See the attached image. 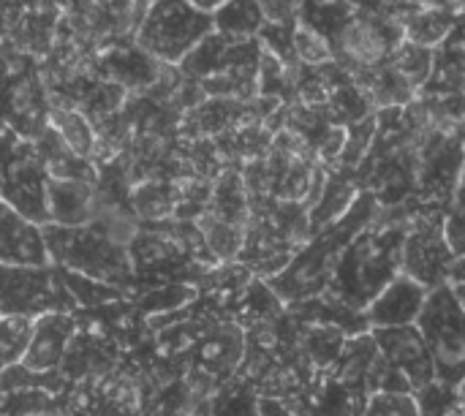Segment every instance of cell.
<instances>
[{
    "label": "cell",
    "instance_id": "cell-1",
    "mask_svg": "<svg viewBox=\"0 0 465 416\" xmlns=\"http://www.w3.org/2000/svg\"><path fill=\"white\" fill-rule=\"evenodd\" d=\"M403 243L406 223L362 229L335 262L330 286L322 297H330V302L343 311L362 316L384 286L403 272Z\"/></svg>",
    "mask_w": 465,
    "mask_h": 416
},
{
    "label": "cell",
    "instance_id": "cell-2",
    "mask_svg": "<svg viewBox=\"0 0 465 416\" xmlns=\"http://www.w3.org/2000/svg\"><path fill=\"white\" fill-rule=\"evenodd\" d=\"M373 210H376V202L368 193L357 196V202L343 218L330 223L319 237H313L311 245L300 251V256H292V262L275 278H270V289L275 292V297L286 302H305V300L322 297L330 286L335 262L341 259L346 245L362 229L371 226L376 215Z\"/></svg>",
    "mask_w": 465,
    "mask_h": 416
},
{
    "label": "cell",
    "instance_id": "cell-3",
    "mask_svg": "<svg viewBox=\"0 0 465 416\" xmlns=\"http://www.w3.org/2000/svg\"><path fill=\"white\" fill-rule=\"evenodd\" d=\"M335 52V65L351 79L384 68L403 41V27L392 16L354 11L349 0L341 3L335 19L322 30Z\"/></svg>",
    "mask_w": 465,
    "mask_h": 416
},
{
    "label": "cell",
    "instance_id": "cell-4",
    "mask_svg": "<svg viewBox=\"0 0 465 416\" xmlns=\"http://www.w3.org/2000/svg\"><path fill=\"white\" fill-rule=\"evenodd\" d=\"M44 240L49 248V262L93 278L98 283L114 286L131 275V262L125 248L95 226H44Z\"/></svg>",
    "mask_w": 465,
    "mask_h": 416
},
{
    "label": "cell",
    "instance_id": "cell-5",
    "mask_svg": "<svg viewBox=\"0 0 465 416\" xmlns=\"http://www.w3.org/2000/svg\"><path fill=\"white\" fill-rule=\"evenodd\" d=\"M210 33H215L213 16L188 0H150L136 30V44L150 57L174 65L183 63Z\"/></svg>",
    "mask_w": 465,
    "mask_h": 416
},
{
    "label": "cell",
    "instance_id": "cell-6",
    "mask_svg": "<svg viewBox=\"0 0 465 416\" xmlns=\"http://www.w3.org/2000/svg\"><path fill=\"white\" fill-rule=\"evenodd\" d=\"M417 327L428 343L436 379L460 387L465 381V311L455 297L452 283L430 292Z\"/></svg>",
    "mask_w": 465,
    "mask_h": 416
},
{
    "label": "cell",
    "instance_id": "cell-7",
    "mask_svg": "<svg viewBox=\"0 0 465 416\" xmlns=\"http://www.w3.org/2000/svg\"><path fill=\"white\" fill-rule=\"evenodd\" d=\"M74 297L65 272L57 264L3 267L0 264V316L41 319L49 313H71Z\"/></svg>",
    "mask_w": 465,
    "mask_h": 416
},
{
    "label": "cell",
    "instance_id": "cell-8",
    "mask_svg": "<svg viewBox=\"0 0 465 416\" xmlns=\"http://www.w3.org/2000/svg\"><path fill=\"white\" fill-rule=\"evenodd\" d=\"M447 213H414L411 223H406L403 243V275L420 281L430 292L450 283V272L455 264V253L444 237Z\"/></svg>",
    "mask_w": 465,
    "mask_h": 416
},
{
    "label": "cell",
    "instance_id": "cell-9",
    "mask_svg": "<svg viewBox=\"0 0 465 416\" xmlns=\"http://www.w3.org/2000/svg\"><path fill=\"white\" fill-rule=\"evenodd\" d=\"M371 338L381 354V360L395 368L414 392L436 381V368L428 352V343L417 324L411 327H392V330H371Z\"/></svg>",
    "mask_w": 465,
    "mask_h": 416
},
{
    "label": "cell",
    "instance_id": "cell-10",
    "mask_svg": "<svg viewBox=\"0 0 465 416\" xmlns=\"http://www.w3.org/2000/svg\"><path fill=\"white\" fill-rule=\"evenodd\" d=\"M0 264L3 267H41L49 262L44 226L22 215L0 193Z\"/></svg>",
    "mask_w": 465,
    "mask_h": 416
},
{
    "label": "cell",
    "instance_id": "cell-11",
    "mask_svg": "<svg viewBox=\"0 0 465 416\" xmlns=\"http://www.w3.org/2000/svg\"><path fill=\"white\" fill-rule=\"evenodd\" d=\"M430 297V289L409 275H398L392 283L384 286V292L368 305L365 327L371 330H392V327H411L420 322L425 302Z\"/></svg>",
    "mask_w": 465,
    "mask_h": 416
},
{
    "label": "cell",
    "instance_id": "cell-12",
    "mask_svg": "<svg viewBox=\"0 0 465 416\" xmlns=\"http://www.w3.org/2000/svg\"><path fill=\"white\" fill-rule=\"evenodd\" d=\"M74 335H76V319L71 313H49L35 319L22 368L41 376L54 373L63 365L68 346L74 343Z\"/></svg>",
    "mask_w": 465,
    "mask_h": 416
},
{
    "label": "cell",
    "instance_id": "cell-13",
    "mask_svg": "<svg viewBox=\"0 0 465 416\" xmlns=\"http://www.w3.org/2000/svg\"><path fill=\"white\" fill-rule=\"evenodd\" d=\"M458 22H460V16L447 8H414L411 5L401 16L403 38L417 46L433 49V52L455 35Z\"/></svg>",
    "mask_w": 465,
    "mask_h": 416
},
{
    "label": "cell",
    "instance_id": "cell-14",
    "mask_svg": "<svg viewBox=\"0 0 465 416\" xmlns=\"http://www.w3.org/2000/svg\"><path fill=\"white\" fill-rule=\"evenodd\" d=\"M49 215L57 226H84L90 215V191L79 180L49 183Z\"/></svg>",
    "mask_w": 465,
    "mask_h": 416
},
{
    "label": "cell",
    "instance_id": "cell-15",
    "mask_svg": "<svg viewBox=\"0 0 465 416\" xmlns=\"http://www.w3.org/2000/svg\"><path fill=\"white\" fill-rule=\"evenodd\" d=\"M215 22V33L232 38V41H248V38H259L262 27L267 25L259 0H229L223 8H218L213 14Z\"/></svg>",
    "mask_w": 465,
    "mask_h": 416
},
{
    "label": "cell",
    "instance_id": "cell-16",
    "mask_svg": "<svg viewBox=\"0 0 465 416\" xmlns=\"http://www.w3.org/2000/svg\"><path fill=\"white\" fill-rule=\"evenodd\" d=\"M390 65L406 79V84L420 93L430 79H433V71H436V52L433 49H425V46H417L411 41H401V46L395 49Z\"/></svg>",
    "mask_w": 465,
    "mask_h": 416
},
{
    "label": "cell",
    "instance_id": "cell-17",
    "mask_svg": "<svg viewBox=\"0 0 465 416\" xmlns=\"http://www.w3.org/2000/svg\"><path fill=\"white\" fill-rule=\"evenodd\" d=\"M292 38H294V52H297L300 65H305V68H327V65L335 63V52H332L330 38L322 30H316L313 25L300 19L294 25V30H292Z\"/></svg>",
    "mask_w": 465,
    "mask_h": 416
},
{
    "label": "cell",
    "instance_id": "cell-18",
    "mask_svg": "<svg viewBox=\"0 0 465 416\" xmlns=\"http://www.w3.org/2000/svg\"><path fill=\"white\" fill-rule=\"evenodd\" d=\"M33 322L30 319H16V316H0V376L22 365L27 343H30Z\"/></svg>",
    "mask_w": 465,
    "mask_h": 416
},
{
    "label": "cell",
    "instance_id": "cell-19",
    "mask_svg": "<svg viewBox=\"0 0 465 416\" xmlns=\"http://www.w3.org/2000/svg\"><path fill=\"white\" fill-rule=\"evenodd\" d=\"M414 401L420 406L422 416H455L460 411V392L452 384L444 381H433L428 387H422L420 392H414Z\"/></svg>",
    "mask_w": 465,
    "mask_h": 416
},
{
    "label": "cell",
    "instance_id": "cell-20",
    "mask_svg": "<svg viewBox=\"0 0 465 416\" xmlns=\"http://www.w3.org/2000/svg\"><path fill=\"white\" fill-rule=\"evenodd\" d=\"M52 123H54L52 128L57 131V136L65 142V147L74 155H79V158L90 155V150H93V131L87 128L84 117H79L74 112H54Z\"/></svg>",
    "mask_w": 465,
    "mask_h": 416
},
{
    "label": "cell",
    "instance_id": "cell-21",
    "mask_svg": "<svg viewBox=\"0 0 465 416\" xmlns=\"http://www.w3.org/2000/svg\"><path fill=\"white\" fill-rule=\"evenodd\" d=\"M360 416H422L414 395L409 392H376L365 401Z\"/></svg>",
    "mask_w": 465,
    "mask_h": 416
},
{
    "label": "cell",
    "instance_id": "cell-22",
    "mask_svg": "<svg viewBox=\"0 0 465 416\" xmlns=\"http://www.w3.org/2000/svg\"><path fill=\"white\" fill-rule=\"evenodd\" d=\"M305 0H259V8L270 25H286L294 27L302 16Z\"/></svg>",
    "mask_w": 465,
    "mask_h": 416
},
{
    "label": "cell",
    "instance_id": "cell-23",
    "mask_svg": "<svg viewBox=\"0 0 465 416\" xmlns=\"http://www.w3.org/2000/svg\"><path fill=\"white\" fill-rule=\"evenodd\" d=\"M444 237L455 259L465 256V207H450L444 218Z\"/></svg>",
    "mask_w": 465,
    "mask_h": 416
},
{
    "label": "cell",
    "instance_id": "cell-24",
    "mask_svg": "<svg viewBox=\"0 0 465 416\" xmlns=\"http://www.w3.org/2000/svg\"><path fill=\"white\" fill-rule=\"evenodd\" d=\"M450 283H452V286H465V256L455 259L452 272H450Z\"/></svg>",
    "mask_w": 465,
    "mask_h": 416
},
{
    "label": "cell",
    "instance_id": "cell-25",
    "mask_svg": "<svg viewBox=\"0 0 465 416\" xmlns=\"http://www.w3.org/2000/svg\"><path fill=\"white\" fill-rule=\"evenodd\" d=\"M188 3H191V5H196L199 11H204V14H210V16H213V14H215L218 8H223L229 0H188Z\"/></svg>",
    "mask_w": 465,
    "mask_h": 416
},
{
    "label": "cell",
    "instance_id": "cell-26",
    "mask_svg": "<svg viewBox=\"0 0 465 416\" xmlns=\"http://www.w3.org/2000/svg\"><path fill=\"white\" fill-rule=\"evenodd\" d=\"M406 3L414 8H444L447 0H406Z\"/></svg>",
    "mask_w": 465,
    "mask_h": 416
},
{
    "label": "cell",
    "instance_id": "cell-27",
    "mask_svg": "<svg viewBox=\"0 0 465 416\" xmlns=\"http://www.w3.org/2000/svg\"><path fill=\"white\" fill-rule=\"evenodd\" d=\"M444 8H447V11H452V14H458V16H463L465 0H447V3H444Z\"/></svg>",
    "mask_w": 465,
    "mask_h": 416
},
{
    "label": "cell",
    "instance_id": "cell-28",
    "mask_svg": "<svg viewBox=\"0 0 465 416\" xmlns=\"http://www.w3.org/2000/svg\"><path fill=\"white\" fill-rule=\"evenodd\" d=\"M455 289V297H458V302H460V308L465 311V286H452Z\"/></svg>",
    "mask_w": 465,
    "mask_h": 416
},
{
    "label": "cell",
    "instance_id": "cell-29",
    "mask_svg": "<svg viewBox=\"0 0 465 416\" xmlns=\"http://www.w3.org/2000/svg\"><path fill=\"white\" fill-rule=\"evenodd\" d=\"M458 392H460V411H465V381L458 387Z\"/></svg>",
    "mask_w": 465,
    "mask_h": 416
},
{
    "label": "cell",
    "instance_id": "cell-30",
    "mask_svg": "<svg viewBox=\"0 0 465 416\" xmlns=\"http://www.w3.org/2000/svg\"><path fill=\"white\" fill-rule=\"evenodd\" d=\"M455 416H465V411H458V414H455Z\"/></svg>",
    "mask_w": 465,
    "mask_h": 416
},
{
    "label": "cell",
    "instance_id": "cell-31",
    "mask_svg": "<svg viewBox=\"0 0 465 416\" xmlns=\"http://www.w3.org/2000/svg\"><path fill=\"white\" fill-rule=\"evenodd\" d=\"M0 27H3V19H0Z\"/></svg>",
    "mask_w": 465,
    "mask_h": 416
}]
</instances>
